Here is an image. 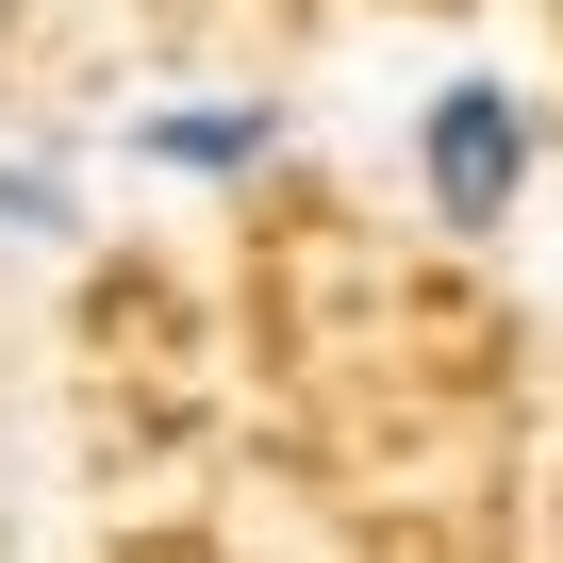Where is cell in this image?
<instances>
[{
  "label": "cell",
  "instance_id": "cell-1",
  "mask_svg": "<svg viewBox=\"0 0 563 563\" xmlns=\"http://www.w3.org/2000/svg\"><path fill=\"white\" fill-rule=\"evenodd\" d=\"M431 199H464V216H497V199H514V100H497V84L431 100Z\"/></svg>",
  "mask_w": 563,
  "mask_h": 563
},
{
  "label": "cell",
  "instance_id": "cell-2",
  "mask_svg": "<svg viewBox=\"0 0 563 563\" xmlns=\"http://www.w3.org/2000/svg\"><path fill=\"white\" fill-rule=\"evenodd\" d=\"M150 150H166V166H183V150H199V166H232V150H265V117H232V100H199V117H150Z\"/></svg>",
  "mask_w": 563,
  "mask_h": 563
}]
</instances>
